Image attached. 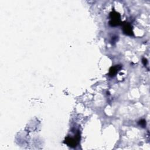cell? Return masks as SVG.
I'll return each mask as SVG.
<instances>
[{
  "label": "cell",
  "mask_w": 150,
  "mask_h": 150,
  "mask_svg": "<svg viewBox=\"0 0 150 150\" xmlns=\"http://www.w3.org/2000/svg\"><path fill=\"white\" fill-rule=\"evenodd\" d=\"M110 17L111 19L109 24L111 26H116L120 24V15L119 14V13L115 11L111 12L110 14Z\"/></svg>",
  "instance_id": "6da1fadb"
},
{
  "label": "cell",
  "mask_w": 150,
  "mask_h": 150,
  "mask_svg": "<svg viewBox=\"0 0 150 150\" xmlns=\"http://www.w3.org/2000/svg\"><path fill=\"white\" fill-rule=\"evenodd\" d=\"M80 138V134H79V133H77L75 138H72V137H66L64 142L65 144H66L68 146H69L72 148H74L77 146V144L79 142Z\"/></svg>",
  "instance_id": "7a4b0ae2"
},
{
  "label": "cell",
  "mask_w": 150,
  "mask_h": 150,
  "mask_svg": "<svg viewBox=\"0 0 150 150\" xmlns=\"http://www.w3.org/2000/svg\"><path fill=\"white\" fill-rule=\"evenodd\" d=\"M123 32L127 35L133 36V27L131 25L129 22H124L123 24Z\"/></svg>",
  "instance_id": "3957f363"
},
{
  "label": "cell",
  "mask_w": 150,
  "mask_h": 150,
  "mask_svg": "<svg viewBox=\"0 0 150 150\" xmlns=\"http://www.w3.org/2000/svg\"><path fill=\"white\" fill-rule=\"evenodd\" d=\"M121 69L122 66L120 65H115L113 67H111L109 70V76L111 77H114Z\"/></svg>",
  "instance_id": "277c9868"
},
{
  "label": "cell",
  "mask_w": 150,
  "mask_h": 150,
  "mask_svg": "<svg viewBox=\"0 0 150 150\" xmlns=\"http://www.w3.org/2000/svg\"><path fill=\"white\" fill-rule=\"evenodd\" d=\"M138 124L141 126L142 127H146V121L145 120H141L139 121L138 122Z\"/></svg>",
  "instance_id": "5b68a950"
},
{
  "label": "cell",
  "mask_w": 150,
  "mask_h": 150,
  "mask_svg": "<svg viewBox=\"0 0 150 150\" xmlns=\"http://www.w3.org/2000/svg\"><path fill=\"white\" fill-rule=\"evenodd\" d=\"M142 63H143V64H144V66H146V65H147V63H148L147 59H145V58H143V59H142Z\"/></svg>",
  "instance_id": "8992f818"
}]
</instances>
